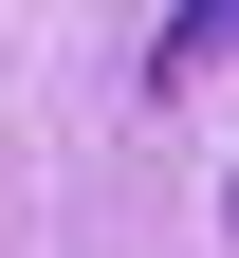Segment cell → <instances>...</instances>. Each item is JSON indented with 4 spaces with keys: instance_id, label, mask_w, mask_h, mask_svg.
<instances>
[{
    "instance_id": "6da1fadb",
    "label": "cell",
    "mask_w": 239,
    "mask_h": 258,
    "mask_svg": "<svg viewBox=\"0 0 239 258\" xmlns=\"http://www.w3.org/2000/svg\"><path fill=\"white\" fill-rule=\"evenodd\" d=\"M202 55H239V0H166V74H202Z\"/></svg>"
}]
</instances>
